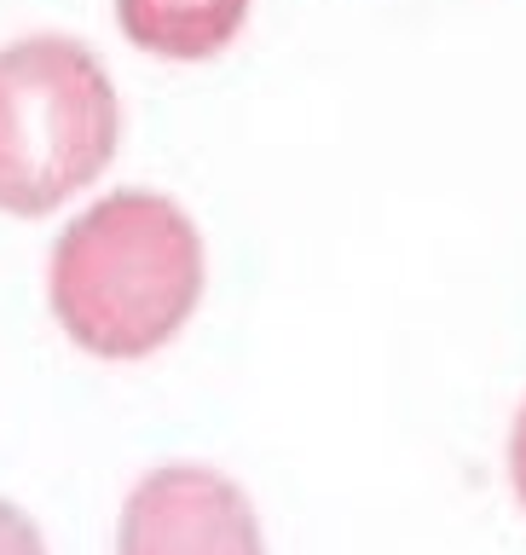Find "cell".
<instances>
[{
	"label": "cell",
	"mask_w": 526,
	"mask_h": 555,
	"mask_svg": "<svg viewBox=\"0 0 526 555\" xmlns=\"http://www.w3.org/2000/svg\"><path fill=\"white\" fill-rule=\"evenodd\" d=\"M0 555H47L35 520L17 509V503H7V498H0Z\"/></svg>",
	"instance_id": "5b68a950"
},
{
	"label": "cell",
	"mask_w": 526,
	"mask_h": 555,
	"mask_svg": "<svg viewBox=\"0 0 526 555\" xmlns=\"http://www.w3.org/2000/svg\"><path fill=\"white\" fill-rule=\"evenodd\" d=\"M510 480H515V498L526 509V405H521L515 428H510Z\"/></svg>",
	"instance_id": "8992f818"
},
{
	"label": "cell",
	"mask_w": 526,
	"mask_h": 555,
	"mask_svg": "<svg viewBox=\"0 0 526 555\" xmlns=\"http://www.w3.org/2000/svg\"><path fill=\"white\" fill-rule=\"evenodd\" d=\"M249 0H116L121 35L168 64H203L238 41Z\"/></svg>",
	"instance_id": "277c9868"
},
{
	"label": "cell",
	"mask_w": 526,
	"mask_h": 555,
	"mask_svg": "<svg viewBox=\"0 0 526 555\" xmlns=\"http://www.w3.org/2000/svg\"><path fill=\"white\" fill-rule=\"evenodd\" d=\"M203 237L163 191H116L52 243V319L93 359H151L203 301Z\"/></svg>",
	"instance_id": "6da1fadb"
},
{
	"label": "cell",
	"mask_w": 526,
	"mask_h": 555,
	"mask_svg": "<svg viewBox=\"0 0 526 555\" xmlns=\"http://www.w3.org/2000/svg\"><path fill=\"white\" fill-rule=\"evenodd\" d=\"M121 104L104 64L69 35L0 47V208L52 215L116 156Z\"/></svg>",
	"instance_id": "7a4b0ae2"
},
{
	"label": "cell",
	"mask_w": 526,
	"mask_h": 555,
	"mask_svg": "<svg viewBox=\"0 0 526 555\" xmlns=\"http://www.w3.org/2000/svg\"><path fill=\"white\" fill-rule=\"evenodd\" d=\"M116 555H267L249 498L220 468H151L121 503Z\"/></svg>",
	"instance_id": "3957f363"
}]
</instances>
